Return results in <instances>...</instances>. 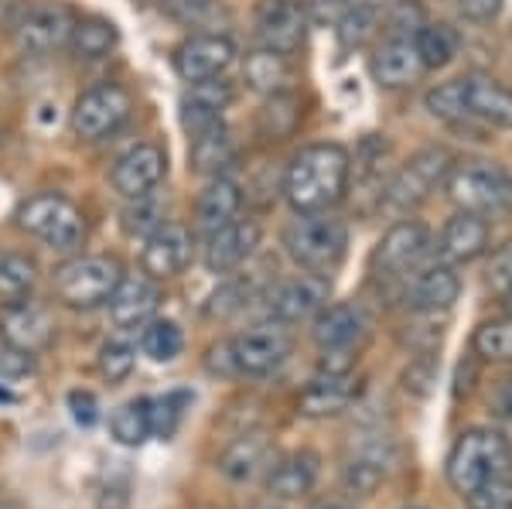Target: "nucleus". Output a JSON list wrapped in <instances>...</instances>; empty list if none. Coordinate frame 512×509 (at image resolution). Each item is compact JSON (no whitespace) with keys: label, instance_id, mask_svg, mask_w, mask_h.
<instances>
[{"label":"nucleus","instance_id":"nucleus-1","mask_svg":"<svg viewBox=\"0 0 512 509\" xmlns=\"http://www.w3.org/2000/svg\"><path fill=\"white\" fill-rule=\"evenodd\" d=\"M352 158L342 144H311L294 154L284 175V195L294 212H332L349 195Z\"/></svg>","mask_w":512,"mask_h":509},{"label":"nucleus","instance_id":"nucleus-2","mask_svg":"<svg viewBox=\"0 0 512 509\" xmlns=\"http://www.w3.org/2000/svg\"><path fill=\"white\" fill-rule=\"evenodd\" d=\"M284 250L308 274L332 277L349 257V226L332 212H297L284 226Z\"/></svg>","mask_w":512,"mask_h":509},{"label":"nucleus","instance_id":"nucleus-3","mask_svg":"<svg viewBox=\"0 0 512 509\" xmlns=\"http://www.w3.org/2000/svg\"><path fill=\"white\" fill-rule=\"evenodd\" d=\"M294 342L284 328L277 325H256L246 332L233 335L209 352V369L222 376H246V380H263V376L277 373L287 363Z\"/></svg>","mask_w":512,"mask_h":509},{"label":"nucleus","instance_id":"nucleus-4","mask_svg":"<svg viewBox=\"0 0 512 509\" xmlns=\"http://www.w3.org/2000/svg\"><path fill=\"white\" fill-rule=\"evenodd\" d=\"M506 472H512V448L492 428H468L448 451V482L461 499Z\"/></svg>","mask_w":512,"mask_h":509},{"label":"nucleus","instance_id":"nucleus-5","mask_svg":"<svg viewBox=\"0 0 512 509\" xmlns=\"http://www.w3.org/2000/svg\"><path fill=\"white\" fill-rule=\"evenodd\" d=\"M14 219H18L21 233L35 236L48 250L72 253L86 240V216H82L76 202L59 192H38L31 199H24L18 212H14Z\"/></svg>","mask_w":512,"mask_h":509},{"label":"nucleus","instance_id":"nucleus-6","mask_svg":"<svg viewBox=\"0 0 512 509\" xmlns=\"http://www.w3.org/2000/svg\"><path fill=\"white\" fill-rule=\"evenodd\" d=\"M123 281V267L117 257H103V253H93V257H72L55 270L52 287L55 298L62 301L65 308L76 311H93L110 305L113 291Z\"/></svg>","mask_w":512,"mask_h":509},{"label":"nucleus","instance_id":"nucleus-7","mask_svg":"<svg viewBox=\"0 0 512 509\" xmlns=\"http://www.w3.org/2000/svg\"><path fill=\"white\" fill-rule=\"evenodd\" d=\"M444 192L458 205V212H475L485 219L499 216L512 205V178L492 161H461L451 164Z\"/></svg>","mask_w":512,"mask_h":509},{"label":"nucleus","instance_id":"nucleus-8","mask_svg":"<svg viewBox=\"0 0 512 509\" xmlns=\"http://www.w3.org/2000/svg\"><path fill=\"white\" fill-rule=\"evenodd\" d=\"M130 113H134V96L117 82H103L86 89L72 106V134L89 144L106 141L130 120Z\"/></svg>","mask_w":512,"mask_h":509},{"label":"nucleus","instance_id":"nucleus-9","mask_svg":"<svg viewBox=\"0 0 512 509\" xmlns=\"http://www.w3.org/2000/svg\"><path fill=\"white\" fill-rule=\"evenodd\" d=\"M451 164L454 161L444 147H424V151H417L414 158L396 171V178L386 188V202L393 209H414V205L427 202L444 185Z\"/></svg>","mask_w":512,"mask_h":509},{"label":"nucleus","instance_id":"nucleus-10","mask_svg":"<svg viewBox=\"0 0 512 509\" xmlns=\"http://www.w3.org/2000/svg\"><path fill=\"white\" fill-rule=\"evenodd\" d=\"M0 339L7 346L28 352V356H38L55 342L52 311L31 301V294L18 301H4V308H0Z\"/></svg>","mask_w":512,"mask_h":509},{"label":"nucleus","instance_id":"nucleus-11","mask_svg":"<svg viewBox=\"0 0 512 509\" xmlns=\"http://www.w3.org/2000/svg\"><path fill=\"white\" fill-rule=\"evenodd\" d=\"M431 233L420 223H396L373 250V267L386 281H407L414 270L427 260Z\"/></svg>","mask_w":512,"mask_h":509},{"label":"nucleus","instance_id":"nucleus-12","mask_svg":"<svg viewBox=\"0 0 512 509\" xmlns=\"http://www.w3.org/2000/svg\"><path fill=\"white\" fill-rule=\"evenodd\" d=\"M461 294V277L454 274V264L444 260H431V264H420L414 274L403 281V305L417 315H437V311H448Z\"/></svg>","mask_w":512,"mask_h":509},{"label":"nucleus","instance_id":"nucleus-13","mask_svg":"<svg viewBox=\"0 0 512 509\" xmlns=\"http://www.w3.org/2000/svg\"><path fill=\"white\" fill-rule=\"evenodd\" d=\"M164 175H168V154L158 144H134L113 164L110 182L130 202V199L154 195V188L164 182Z\"/></svg>","mask_w":512,"mask_h":509},{"label":"nucleus","instance_id":"nucleus-14","mask_svg":"<svg viewBox=\"0 0 512 509\" xmlns=\"http://www.w3.org/2000/svg\"><path fill=\"white\" fill-rule=\"evenodd\" d=\"M236 59V45L229 35H192L175 48V72L188 86L205 79L226 76V69Z\"/></svg>","mask_w":512,"mask_h":509},{"label":"nucleus","instance_id":"nucleus-15","mask_svg":"<svg viewBox=\"0 0 512 509\" xmlns=\"http://www.w3.org/2000/svg\"><path fill=\"white\" fill-rule=\"evenodd\" d=\"M195 257V240L185 226L164 223L161 229H154L144 240L140 250V270L154 281H168V277L185 274L188 264Z\"/></svg>","mask_w":512,"mask_h":509},{"label":"nucleus","instance_id":"nucleus-16","mask_svg":"<svg viewBox=\"0 0 512 509\" xmlns=\"http://www.w3.org/2000/svg\"><path fill=\"white\" fill-rule=\"evenodd\" d=\"M308 35V14L297 0H263L256 7V38L263 48L294 55Z\"/></svg>","mask_w":512,"mask_h":509},{"label":"nucleus","instance_id":"nucleus-17","mask_svg":"<svg viewBox=\"0 0 512 509\" xmlns=\"http://www.w3.org/2000/svg\"><path fill=\"white\" fill-rule=\"evenodd\" d=\"M328 305V277H315V274H301L291 277V281H280L274 291H270V315L277 318L280 325H301L318 318V311Z\"/></svg>","mask_w":512,"mask_h":509},{"label":"nucleus","instance_id":"nucleus-18","mask_svg":"<svg viewBox=\"0 0 512 509\" xmlns=\"http://www.w3.org/2000/svg\"><path fill=\"white\" fill-rule=\"evenodd\" d=\"M72 11L59 0H45V4L31 7L28 18L21 21L18 28V45L21 52H31V55H48L55 48L69 45V35H72Z\"/></svg>","mask_w":512,"mask_h":509},{"label":"nucleus","instance_id":"nucleus-19","mask_svg":"<svg viewBox=\"0 0 512 509\" xmlns=\"http://www.w3.org/2000/svg\"><path fill=\"white\" fill-rule=\"evenodd\" d=\"M369 332V318L359 305H325L315 318V342L321 352L352 356Z\"/></svg>","mask_w":512,"mask_h":509},{"label":"nucleus","instance_id":"nucleus-20","mask_svg":"<svg viewBox=\"0 0 512 509\" xmlns=\"http://www.w3.org/2000/svg\"><path fill=\"white\" fill-rule=\"evenodd\" d=\"M256 246H260V226L253 219H236V223L205 236L202 260L212 274H229V270H236L239 264L250 260Z\"/></svg>","mask_w":512,"mask_h":509},{"label":"nucleus","instance_id":"nucleus-21","mask_svg":"<svg viewBox=\"0 0 512 509\" xmlns=\"http://www.w3.org/2000/svg\"><path fill=\"white\" fill-rule=\"evenodd\" d=\"M355 397H359V383L352 373H321L297 393V414L304 417H335L345 414Z\"/></svg>","mask_w":512,"mask_h":509},{"label":"nucleus","instance_id":"nucleus-22","mask_svg":"<svg viewBox=\"0 0 512 509\" xmlns=\"http://www.w3.org/2000/svg\"><path fill=\"white\" fill-rule=\"evenodd\" d=\"M321 472V458L315 451H287L270 462V469L263 472V486L274 499H301L315 489Z\"/></svg>","mask_w":512,"mask_h":509},{"label":"nucleus","instance_id":"nucleus-23","mask_svg":"<svg viewBox=\"0 0 512 509\" xmlns=\"http://www.w3.org/2000/svg\"><path fill=\"white\" fill-rule=\"evenodd\" d=\"M158 305H161L158 281L147 274H137V277H123L106 308H110V318L117 328H144L154 318Z\"/></svg>","mask_w":512,"mask_h":509},{"label":"nucleus","instance_id":"nucleus-24","mask_svg":"<svg viewBox=\"0 0 512 509\" xmlns=\"http://www.w3.org/2000/svg\"><path fill=\"white\" fill-rule=\"evenodd\" d=\"M229 103H233V86L222 76L195 82L185 93V100H181V127H185V134L195 137L222 123V113H226Z\"/></svg>","mask_w":512,"mask_h":509},{"label":"nucleus","instance_id":"nucleus-25","mask_svg":"<svg viewBox=\"0 0 512 509\" xmlns=\"http://www.w3.org/2000/svg\"><path fill=\"white\" fill-rule=\"evenodd\" d=\"M461 100L465 117H475L489 127H512V89L489 76H465L461 79Z\"/></svg>","mask_w":512,"mask_h":509},{"label":"nucleus","instance_id":"nucleus-26","mask_svg":"<svg viewBox=\"0 0 512 509\" xmlns=\"http://www.w3.org/2000/svg\"><path fill=\"white\" fill-rule=\"evenodd\" d=\"M437 250L444 264H472L489 250V223L475 212H458L444 223Z\"/></svg>","mask_w":512,"mask_h":509},{"label":"nucleus","instance_id":"nucleus-27","mask_svg":"<svg viewBox=\"0 0 512 509\" xmlns=\"http://www.w3.org/2000/svg\"><path fill=\"white\" fill-rule=\"evenodd\" d=\"M424 62L417 55L414 38H390L376 48L373 55V76L386 89H407L424 76Z\"/></svg>","mask_w":512,"mask_h":509},{"label":"nucleus","instance_id":"nucleus-28","mask_svg":"<svg viewBox=\"0 0 512 509\" xmlns=\"http://www.w3.org/2000/svg\"><path fill=\"white\" fill-rule=\"evenodd\" d=\"M274 448L263 434H243V438L229 441L216 458V469L226 475L229 482H253L256 475H263L274 462Z\"/></svg>","mask_w":512,"mask_h":509},{"label":"nucleus","instance_id":"nucleus-29","mask_svg":"<svg viewBox=\"0 0 512 509\" xmlns=\"http://www.w3.org/2000/svg\"><path fill=\"white\" fill-rule=\"evenodd\" d=\"M239 209H243V192H239V185L233 178H226V175L212 178V182L205 185L202 199H198V209H195L198 229H202L205 236L216 233V229L236 223Z\"/></svg>","mask_w":512,"mask_h":509},{"label":"nucleus","instance_id":"nucleus-30","mask_svg":"<svg viewBox=\"0 0 512 509\" xmlns=\"http://www.w3.org/2000/svg\"><path fill=\"white\" fill-rule=\"evenodd\" d=\"M243 79L256 93H267V96L287 93V86H291V55H280L274 48L260 45L256 52L246 55Z\"/></svg>","mask_w":512,"mask_h":509},{"label":"nucleus","instance_id":"nucleus-31","mask_svg":"<svg viewBox=\"0 0 512 509\" xmlns=\"http://www.w3.org/2000/svg\"><path fill=\"white\" fill-rule=\"evenodd\" d=\"M188 141H192L188 158H192V168L198 171V175L219 178L236 158V147H233V137H229L226 123H216V127L202 130V134L188 137Z\"/></svg>","mask_w":512,"mask_h":509},{"label":"nucleus","instance_id":"nucleus-32","mask_svg":"<svg viewBox=\"0 0 512 509\" xmlns=\"http://www.w3.org/2000/svg\"><path fill=\"white\" fill-rule=\"evenodd\" d=\"M110 438L120 448H140L154 438L151 428V397H137L120 404L110 414Z\"/></svg>","mask_w":512,"mask_h":509},{"label":"nucleus","instance_id":"nucleus-33","mask_svg":"<svg viewBox=\"0 0 512 509\" xmlns=\"http://www.w3.org/2000/svg\"><path fill=\"white\" fill-rule=\"evenodd\" d=\"M117 41V24L110 18H99V14H86V18H76V24H72L69 48L79 59H106L117 48Z\"/></svg>","mask_w":512,"mask_h":509},{"label":"nucleus","instance_id":"nucleus-34","mask_svg":"<svg viewBox=\"0 0 512 509\" xmlns=\"http://www.w3.org/2000/svg\"><path fill=\"white\" fill-rule=\"evenodd\" d=\"M140 352L158 366L175 363L181 352H185V332L171 318H151V322L140 328Z\"/></svg>","mask_w":512,"mask_h":509},{"label":"nucleus","instance_id":"nucleus-35","mask_svg":"<svg viewBox=\"0 0 512 509\" xmlns=\"http://www.w3.org/2000/svg\"><path fill=\"white\" fill-rule=\"evenodd\" d=\"M38 284V264L35 257L21 250H0V298L18 301L28 298Z\"/></svg>","mask_w":512,"mask_h":509},{"label":"nucleus","instance_id":"nucleus-36","mask_svg":"<svg viewBox=\"0 0 512 509\" xmlns=\"http://www.w3.org/2000/svg\"><path fill=\"white\" fill-rule=\"evenodd\" d=\"M342 479H345V489L355 492V496H373L386 479V455L373 448H359L355 455H349V462H345Z\"/></svg>","mask_w":512,"mask_h":509},{"label":"nucleus","instance_id":"nucleus-37","mask_svg":"<svg viewBox=\"0 0 512 509\" xmlns=\"http://www.w3.org/2000/svg\"><path fill=\"white\" fill-rule=\"evenodd\" d=\"M414 45L424 69H444L458 55V31L448 24H420L414 31Z\"/></svg>","mask_w":512,"mask_h":509},{"label":"nucleus","instance_id":"nucleus-38","mask_svg":"<svg viewBox=\"0 0 512 509\" xmlns=\"http://www.w3.org/2000/svg\"><path fill=\"white\" fill-rule=\"evenodd\" d=\"M195 393L192 390H168L161 397H151V428L158 441H171L181 431L188 417V407H192Z\"/></svg>","mask_w":512,"mask_h":509},{"label":"nucleus","instance_id":"nucleus-39","mask_svg":"<svg viewBox=\"0 0 512 509\" xmlns=\"http://www.w3.org/2000/svg\"><path fill=\"white\" fill-rule=\"evenodd\" d=\"M472 346L485 363H512V318H492L475 328Z\"/></svg>","mask_w":512,"mask_h":509},{"label":"nucleus","instance_id":"nucleus-40","mask_svg":"<svg viewBox=\"0 0 512 509\" xmlns=\"http://www.w3.org/2000/svg\"><path fill=\"white\" fill-rule=\"evenodd\" d=\"M120 223H123V233L127 236H140V240H147L154 229L164 226V205L158 199H151V195H144V199H130V205L123 209Z\"/></svg>","mask_w":512,"mask_h":509},{"label":"nucleus","instance_id":"nucleus-41","mask_svg":"<svg viewBox=\"0 0 512 509\" xmlns=\"http://www.w3.org/2000/svg\"><path fill=\"white\" fill-rule=\"evenodd\" d=\"M134 363H137V349L130 346V342L113 339V342H106V346L99 349V373H103L110 383L127 380Z\"/></svg>","mask_w":512,"mask_h":509},{"label":"nucleus","instance_id":"nucleus-42","mask_svg":"<svg viewBox=\"0 0 512 509\" xmlns=\"http://www.w3.org/2000/svg\"><path fill=\"white\" fill-rule=\"evenodd\" d=\"M427 110L434 113L437 120H461L465 117V100H461V79L454 82H441L427 93Z\"/></svg>","mask_w":512,"mask_h":509},{"label":"nucleus","instance_id":"nucleus-43","mask_svg":"<svg viewBox=\"0 0 512 509\" xmlns=\"http://www.w3.org/2000/svg\"><path fill=\"white\" fill-rule=\"evenodd\" d=\"M465 503L468 509H512V472L485 482V486L475 489Z\"/></svg>","mask_w":512,"mask_h":509},{"label":"nucleus","instance_id":"nucleus-44","mask_svg":"<svg viewBox=\"0 0 512 509\" xmlns=\"http://www.w3.org/2000/svg\"><path fill=\"white\" fill-rule=\"evenodd\" d=\"M489 287H492V291H499V294H506L509 287H512V240L492 253V260H489Z\"/></svg>","mask_w":512,"mask_h":509},{"label":"nucleus","instance_id":"nucleus-45","mask_svg":"<svg viewBox=\"0 0 512 509\" xmlns=\"http://www.w3.org/2000/svg\"><path fill=\"white\" fill-rule=\"evenodd\" d=\"M31 373V356L0 339V380H21Z\"/></svg>","mask_w":512,"mask_h":509},{"label":"nucleus","instance_id":"nucleus-46","mask_svg":"<svg viewBox=\"0 0 512 509\" xmlns=\"http://www.w3.org/2000/svg\"><path fill=\"white\" fill-rule=\"evenodd\" d=\"M69 410H72V421L82 424V428H93L99 421V400H96V393H89V390H72Z\"/></svg>","mask_w":512,"mask_h":509},{"label":"nucleus","instance_id":"nucleus-47","mask_svg":"<svg viewBox=\"0 0 512 509\" xmlns=\"http://www.w3.org/2000/svg\"><path fill=\"white\" fill-rule=\"evenodd\" d=\"M96 509H130V479H110L99 489Z\"/></svg>","mask_w":512,"mask_h":509},{"label":"nucleus","instance_id":"nucleus-48","mask_svg":"<svg viewBox=\"0 0 512 509\" xmlns=\"http://www.w3.org/2000/svg\"><path fill=\"white\" fill-rule=\"evenodd\" d=\"M502 0H461V14H465L468 21H492L495 14H499Z\"/></svg>","mask_w":512,"mask_h":509},{"label":"nucleus","instance_id":"nucleus-49","mask_svg":"<svg viewBox=\"0 0 512 509\" xmlns=\"http://www.w3.org/2000/svg\"><path fill=\"white\" fill-rule=\"evenodd\" d=\"M502 305H506V315L512 318V287H509L506 294H502Z\"/></svg>","mask_w":512,"mask_h":509},{"label":"nucleus","instance_id":"nucleus-50","mask_svg":"<svg viewBox=\"0 0 512 509\" xmlns=\"http://www.w3.org/2000/svg\"><path fill=\"white\" fill-rule=\"evenodd\" d=\"M318 509H349V506H338V503H325V506H318Z\"/></svg>","mask_w":512,"mask_h":509},{"label":"nucleus","instance_id":"nucleus-51","mask_svg":"<svg viewBox=\"0 0 512 509\" xmlns=\"http://www.w3.org/2000/svg\"><path fill=\"white\" fill-rule=\"evenodd\" d=\"M140 4H168V0H140Z\"/></svg>","mask_w":512,"mask_h":509},{"label":"nucleus","instance_id":"nucleus-52","mask_svg":"<svg viewBox=\"0 0 512 509\" xmlns=\"http://www.w3.org/2000/svg\"><path fill=\"white\" fill-rule=\"evenodd\" d=\"M0 509H14L11 503H4V499H0Z\"/></svg>","mask_w":512,"mask_h":509},{"label":"nucleus","instance_id":"nucleus-53","mask_svg":"<svg viewBox=\"0 0 512 509\" xmlns=\"http://www.w3.org/2000/svg\"><path fill=\"white\" fill-rule=\"evenodd\" d=\"M256 509H280V506H256Z\"/></svg>","mask_w":512,"mask_h":509},{"label":"nucleus","instance_id":"nucleus-54","mask_svg":"<svg viewBox=\"0 0 512 509\" xmlns=\"http://www.w3.org/2000/svg\"><path fill=\"white\" fill-rule=\"evenodd\" d=\"M403 509H424V506H403Z\"/></svg>","mask_w":512,"mask_h":509}]
</instances>
